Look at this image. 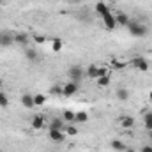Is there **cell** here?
<instances>
[{"mask_svg":"<svg viewBox=\"0 0 152 152\" xmlns=\"http://www.w3.org/2000/svg\"><path fill=\"white\" fill-rule=\"evenodd\" d=\"M127 28H129V34H131L133 37H145V36L149 34V28H147L143 23L136 21V20H131L129 25H127Z\"/></svg>","mask_w":152,"mask_h":152,"instance_id":"6da1fadb","label":"cell"},{"mask_svg":"<svg viewBox=\"0 0 152 152\" xmlns=\"http://www.w3.org/2000/svg\"><path fill=\"white\" fill-rule=\"evenodd\" d=\"M131 66H133V67H136V69H138V71H142V73H147V71H149V67H151V64H149V62H147V58H143V57H133Z\"/></svg>","mask_w":152,"mask_h":152,"instance_id":"7a4b0ae2","label":"cell"},{"mask_svg":"<svg viewBox=\"0 0 152 152\" xmlns=\"http://www.w3.org/2000/svg\"><path fill=\"white\" fill-rule=\"evenodd\" d=\"M67 76L71 78V81H76V83H80V81L85 78V71H83L80 66H73V67H69V71H67Z\"/></svg>","mask_w":152,"mask_h":152,"instance_id":"3957f363","label":"cell"},{"mask_svg":"<svg viewBox=\"0 0 152 152\" xmlns=\"http://www.w3.org/2000/svg\"><path fill=\"white\" fill-rule=\"evenodd\" d=\"M78 90H80V83H76V81H69V83H66V85L62 87V96H66V97H73Z\"/></svg>","mask_w":152,"mask_h":152,"instance_id":"277c9868","label":"cell"},{"mask_svg":"<svg viewBox=\"0 0 152 152\" xmlns=\"http://www.w3.org/2000/svg\"><path fill=\"white\" fill-rule=\"evenodd\" d=\"M12 44H14V34L12 32H2L0 34V46L11 48Z\"/></svg>","mask_w":152,"mask_h":152,"instance_id":"5b68a950","label":"cell"},{"mask_svg":"<svg viewBox=\"0 0 152 152\" xmlns=\"http://www.w3.org/2000/svg\"><path fill=\"white\" fill-rule=\"evenodd\" d=\"M25 57H27V60L32 62V64H39V60H41V57H39V53H37L36 48H25Z\"/></svg>","mask_w":152,"mask_h":152,"instance_id":"8992f818","label":"cell"},{"mask_svg":"<svg viewBox=\"0 0 152 152\" xmlns=\"http://www.w3.org/2000/svg\"><path fill=\"white\" fill-rule=\"evenodd\" d=\"M50 129H60V131H64L66 129V120L62 118V117H53L51 120H50V126H48Z\"/></svg>","mask_w":152,"mask_h":152,"instance_id":"52a82bcc","label":"cell"},{"mask_svg":"<svg viewBox=\"0 0 152 152\" xmlns=\"http://www.w3.org/2000/svg\"><path fill=\"white\" fill-rule=\"evenodd\" d=\"M103 23H104V27H106L108 30H113L115 27H117V20H115V16L112 12L103 14Z\"/></svg>","mask_w":152,"mask_h":152,"instance_id":"ba28073f","label":"cell"},{"mask_svg":"<svg viewBox=\"0 0 152 152\" xmlns=\"http://www.w3.org/2000/svg\"><path fill=\"white\" fill-rule=\"evenodd\" d=\"M118 124L124 129H131V127H134V118L131 115H122V117H118Z\"/></svg>","mask_w":152,"mask_h":152,"instance_id":"9c48e42d","label":"cell"},{"mask_svg":"<svg viewBox=\"0 0 152 152\" xmlns=\"http://www.w3.org/2000/svg\"><path fill=\"white\" fill-rule=\"evenodd\" d=\"M28 34H25V32H18V34H14V42L16 44H20V46H23V48H27L28 46Z\"/></svg>","mask_w":152,"mask_h":152,"instance_id":"30bf717a","label":"cell"},{"mask_svg":"<svg viewBox=\"0 0 152 152\" xmlns=\"http://www.w3.org/2000/svg\"><path fill=\"white\" fill-rule=\"evenodd\" d=\"M48 136H50L53 142H64V138H66V133H64V131H60V129H50Z\"/></svg>","mask_w":152,"mask_h":152,"instance_id":"8fae6325","label":"cell"},{"mask_svg":"<svg viewBox=\"0 0 152 152\" xmlns=\"http://www.w3.org/2000/svg\"><path fill=\"white\" fill-rule=\"evenodd\" d=\"M21 104H23L25 108H28V110L34 108V106H36V104H34V96H32V94H23V96H21Z\"/></svg>","mask_w":152,"mask_h":152,"instance_id":"7c38bea8","label":"cell"},{"mask_svg":"<svg viewBox=\"0 0 152 152\" xmlns=\"http://www.w3.org/2000/svg\"><path fill=\"white\" fill-rule=\"evenodd\" d=\"M115 20H117V25H122V27H127L129 21H131V18H129L127 14H124V12H118V14L115 16Z\"/></svg>","mask_w":152,"mask_h":152,"instance_id":"4fadbf2b","label":"cell"},{"mask_svg":"<svg viewBox=\"0 0 152 152\" xmlns=\"http://www.w3.org/2000/svg\"><path fill=\"white\" fill-rule=\"evenodd\" d=\"M32 127L34 129H42L44 127V117L42 115H34L32 117Z\"/></svg>","mask_w":152,"mask_h":152,"instance_id":"5bb4252c","label":"cell"},{"mask_svg":"<svg viewBox=\"0 0 152 152\" xmlns=\"http://www.w3.org/2000/svg\"><path fill=\"white\" fill-rule=\"evenodd\" d=\"M110 147H112L113 151H117V152H124L126 149H127V145H126V143H124L122 140H112Z\"/></svg>","mask_w":152,"mask_h":152,"instance_id":"9a60e30c","label":"cell"},{"mask_svg":"<svg viewBox=\"0 0 152 152\" xmlns=\"http://www.w3.org/2000/svg\"><path fill=\"white\" fill-rule=\"evenodd\" d=\"M62 118H64L66 122H69V124H76V113L75 112H71V110L62 112Z\"/></svg>","mask_w":152,"mask_h":152,"instance_id":"2e32d148","label":"cell"},{"mask_svg":"<svg viewBox=\"0 0 152 152\" xmlns=\"http://www.w3.org/2000/svg\"><path fill=\"white\" fill-rule=\"evenodd\" d=\"M97 66L96 64H90L88 67H87V73H85V76H88V78H94V80H97Z\"/></svg>","mask_w":152,"mask_h":152,"instance_id":"e0dca14e","label":"cell"},{"mask_svg":"<svg viewBox=\"0 0 152 152\" xmlns=\"http://www.w3.org/2000/svg\"><path fill=\"white\" fill-rule=\"evenodd\" d=\"M96 11H97V12H99V14L103 16V14L110 12V7H108V5H106L104 2H97V4H96Z\"/></svg>","mask_w":152,"mask_h":152,"instance_id":"ac0fdd59","label":"cell"},{"mask_svg":"<svg viewBox=\"0 0 152 152\" xmlns=\"http://www.w3.org/2000/svg\"><path fill=\"white\" fill-rule=\"evenodd\" d=\"M87 120H88L87 112H76V124H85Z\"/></svg>","mask_w":152,"mask_h":152,"instance_id":"d6986e66","label":"cell"},{"mask_svg":"<svg viewBox=\"0 0 152 152\" xmlns=\"http://www.w3.org/2000/svg\"><path fill=\"white\" fill-rule=\"evenodd\" d=\"M127 97H129L127 88H118V90H117V99H118V101H126Z\"/></svg>","mask_w":152,"mask_h":152,"instance_id":"ffe728a7","label":"cell"},{"mask_svg":"<svg viewBox=\"0 0 152 152\" xmlns=\"http://www.w3.org/2000/svg\"><path fill=\"white\" fill-rule=\"evenodd\" d=\"M44 103H46V96L44 94H36L34 96V104L36 106H42Z\"/></svg>","mask_w":152,"mask_h":152,"instance_id":"44dd1931","label":"cell"},{"mask_svg":"<svg viewBox=\"0 0 152 152\" xmlns=\"http://www.w3.org/2000/svg\"><path fill=\"white\" fill-rule=\"evenodd\" d=\"M62 46H64L62 39H53V42H51V50H53V51H60Z\"/></svg>","mask_w":152,"mask_h":152,"instance_id":"7402d4cb","label":"cell"},{"mask_svg":"<svg viewBox=\"0 0 152 152\" xmlns=\"http://www.w3.org/2000/svg\"><path fill=\"white\" fill-rule=\"evenodd\" d=\"M143 124H145V127H147V131H152V112L145 115V118H143Z\"/></svg>","mask_w":152,"mask_h":152,"instance_id":"603a6c76","label":"cell"},{"mask_svg":"<svg viewBox=\"0 0 152 152\" xmlns=\"http://www.w3.org/2000/svg\"><path fill=\"white\" fill-rule=\"evenodd\" d=\"M64 133L69 134V136H76V134H78V127H75V126L71 124V126H67V127L64 129Z\"/></svg>","mask_w":152,"mask_h":152,"instance_id":"cb8c5ba5","label":"cell"},{"mask_svg":"<svg viewBox=\"0 0 152 152\" xmlns=\"http://www.w3.org/2000/svg\"><path fill=\"white\" fill-rule=\"evenodd\" d=\"M9 106V99L4 92H0V108H7Z\"/></svg>","mask_w":152,"mask_h":152,"instance_id":"d4e9b609","label":"cell"},{"mask_svg":"<svg viewBox=\"0 0 152 152\" xmlns=\"http://www.w3.org/2000/svg\"><path fill=\"white\" fill-rule=\"evenodd\" d=\"M97 83H99L101 87H106V85H110V76H101V78H97Z\"/></svg>","mask_w":152,"mask_h":152,"instance_id":"484cf974","label":"cell"},{"mask_svg":"<svg viewBox=\"0 0 152 152\" xmlns=\"http://www.w3.org/2000/svg\"><path fill=\"white\" fill-rule=\"evenodd\" d=\"M50 94H53V96H60V94H62V87H60V85H53L51 90H50Z\"/></svg>","mask_w":152,"mask_h":152,"instance_id":"4316f807","label":"cell"},{"mask_svg":"<svg viewBox=\"0 0 152 152\" xmlns=\"http://www.w3.org/2000/svg\"><path fill=\"white\" fill-rule=\"evenodd\" d=\"M101 76H108V69L106 67H99L97 69V78H101Z\"/></svg>","mask_w":152,"mask_h":152,"instance_id":"83f0119b","label":"cell"},{"mask_svg":"<svg viewBox=\"0 0 152 152\" xmlns=\"http://www.w3.org/2000/svg\"><path fill=\"white\" fill-rule=\"evenodd\" d=\"M113 67H115V69H122V67H126V64H124V62H117V60H115Z\"/></svg>","mask_w":152,"mask_h":152,"instance_id":"f1b7e54d","label":"cell"},{"mask_svg":"<svg viewBox=\"0 0 152 152\" xmlns=\"http://www.w3.org/2000/svg\"><path fill=\"white\" fill-rule=\"evenodd\" d=\"M140 152H152V147L151 145H143V147L140 149Z\"/></svg>","mask_w":152,"mask_h":152,"instance_id":"f546056e","label":"cell"},{"mask_svg":"<svg viewBox=\"0 0 152 152\" xmlns=\"http://www.w3.org/2000/svg\"><path fill=\"white\" fill-rule=\"evenodd\" d=\"M124 152H134V149H129V147H127V149H126Z\"/></svg>","mask_w":152,"mask_h":152,"instance_id":"4dcf8cb0","label":"cell"},{"mask_svg":"<svg viewBox=\"0 0 152 152\" xmlns=\"http://www.w3.org/2000/svg\"><path fill=\"white\" fill-rule=\"evenodd\" d=\"M149 99H151V101H152V90H151V92H149Z\"/></svg>","mask_w":152,"mask_h":152,"instance_id":"1f68e13d","label":"cell"},{"mask_svg":"<svg viewBox=\"0 0 152 152\" xmlns=\"http://www.w3.org/2000/svg\"><path fill=\"white\" fill-rule=\"evenodd\" d=\"M149 136H151V140H152V131H151V133H149Z\"/></svg>","mask_w":152,"mask_h":152,"instance_id":"d6a6232c","label":"cell"},{"mask_svg":"<svg viewBox=\"0 0 152 152\" xmlns=\"http://www.w3.org/2000/svg\"><path fill=\"white\" fill-rule=\"evenodd\" d=\"M0 87H2V80H0Z\"/></svg>","mask_w":152,"mask_h":152,"instance_id":"836d02e7","label":"cell"},{"mask_svg":"<svg viewBox=\"0 0 152 152\" xmlns=\"http://www.w3.org/2000/svg\"><path fill=\"white\" fill-rule=\"evenodd\" d=\"M0 5H2V0H0Z\"/></svg>","mask_w":152,"mask_h":152,"instance_id":"e575fe53","label":"cell"}]
</instances>
